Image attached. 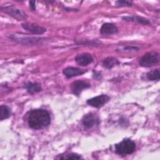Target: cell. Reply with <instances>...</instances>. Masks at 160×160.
I'll list each match as a JSON object with an SVG mask.
<instances>
[{"mask_svg":"<svg viewBox=\"0 0 160 160\" xmlns=\"http://www.w3.org/2000/svg\"><path fill=\"white\" fill-rule=\"evenodd\" d=\"M159 54L157 52H148L139 60V64L142 67H151L159 62Z\"/></svg>","mask_w":160,"mask_h":160,"instance_id":"obj_3","label":"cell"},{"mask_svg":"<svg viewBox=\"0 0 160 160\" xmlns=\"http://www.w3.org/2000/svg\"><path fill=\"white\" fill-rule=\"evenodd\" d=\"M159 76H160V73H159V69H153L148 72L146 74L147 79L150 81H155V80L158 81L159 79Z\"/></svg>","mask_w":160,"mask_h":160,"instance_id":"obj_16","label":"cell"},{"mask_svg":"<svg viewBox=\"0 0 160 160\" xmlns=\"http://www.w3.org/2000/svg\"><path fill=\"white\" fill-rule=\"evenodd\" d=\"M85 72V71L76 67H68L62 70V73L64 75L68 78L81 75Z\"/></svg>","mask_w":160,"mask_h":160,"instance_id":"obj_10","label":"cell"},{"mask_svg":"<svg viewBox=\"0 0 160 160\" xmlns=\"http://www.w3.org/2000/svg\"><path fill=\"white\" fill-rule=\"evenodd\" d=\"M116 3L118 6H131L132 4V2L128 1H118Z\"/></svg>","mask_w":160,"mask_h":160,"instance_id":"obj_18","label":"cell"},{"mask_svg":"<svg viewBox=\"0 0 160 160\" xmlns=\"http://www.w3.org/2000/svg\"><path fill=\"white\" fill-rule=\"evenodd\" d=\"M115 152L119 155L132 154L136 149L135 142L128 138L124 139L120 142L115 144Z\"/></svg>","mask_w":160,"mask_h":160,"instance_id":"obj_2","label":"cell"},{"mask_svg":"<svg viewBox=\"0 0 160 160\" xmlns=\"http://www.w3.org/2000/svg\"><path fill=\"white\" fill-rule=\"evenodd\" d=\"M61 159H81V156L80 155H78L75 153H70L66 154L64 157H61L60 158Z\"/></svg>","mask_w":160,"mask_h":160,"instance_id":"obj_17","label":"cell"},{"mask_svg":"<svg viewBox=\"0 0 160 160\" xmlns=\"http://www.w3.org/2000/svg\"><path fill=\"white\" fill-rule=\"evenodd\" d=\"M22 27L27 31L36 34H43L46 31V29L45 28L33 23H22Z\"/></svg>","mask_w":160,"mask_h":160,"instance_id":"obj_8","label":"cell"},{"mask_svg":"<svg viewBox=\"0 0 160 160\" xmlns=\"http://www.w3.org/2000/svg\"><path fill=\"white\" fill-rule=\"evenodd\" d=\"M123 19L128 21L137 22L142 24H149L150 22L148 19L139 16H126L122 18Z\"/></svg>","mask_w":160,"mask_h":160,"instance_id":"obj_14","label":"cell"},{"mask_svg":"<svg viewBox=\"0 0 160 160\" xmlns=\"http://www.w3.org/2000/svg\"><path fill=\"white\" fill-rule=\"evenodd\" d=\"M28 126L33 129H41L47 127L51 123L49 112L43 109H35L29 111L27 114Z\"/></svg>","mask_w":160,"mask_h":160,"instance_id":"obj_1","label":"cell"},{"mask_svg":"<svg viewBox=\"0 0 160 160\" xmlns=\"http://www.w3.org/2000/svg\"><path fill=\"white\" fill-rule=\"evenodd\" d=\"M24 88H26L28 91V92L31 94H33L36 92H39L41 91V86L38 82H26L24 86Z\"/></svg>","mask_w":160,"mask_h":160,"instance_id":"obj_12","label":"cell"},{"mask_svg":"<svg viewBox=\"0 0 160 160\" xmlns=\"http://www.w3.org/2000/svg\"><path fill=\"white\" fill-rule=\"evenodd\" d=\"M11 114V109L6 105H1L0 107V120L8 119Z\"/></svg>","mask_w":160,"mask_h":160,"instance_id":"obj_15","label":"cell"},{"mask_svg":"<svg viewBox=\"0 0 160 160\" xmlns=\"http://www.w3.org/2000/svg\"><path fill=\"white\" fill-rule=\"evenodd\" d=\"M118 32V29L117 26L109 22L104 23L102 25L100 29V32L102 34H112L117 33Z\"/></svg>","mask_w":160,"mask_h":160,"instance_id":"obj_11","label":"cell"},{"mask_svg":"<svg viewBox=\"0 0 160 160\" xmlns=\"http://www.w3.org/2000/svg\"><path fill=\"white\" fill-rule=\"evenodd\" d=\"M36 1H29V5H30V7L32 9V10L33 11H35L36 10Z\"/></svg>","mask_w":160,"mask_h":160,"instance_id":"obj_19","label":"cell"},{"mask_svg":"<svg viewBox=\"0 0 160 160\" xmlns=\"http://www.w3.org/2000/svg\"><path fill=\"white\" fill-rule=\"evenodd\" d=\"M90 86H91V84L85 81L76 80L71 84V89L72 93L74 95L79 96L81 94V92L84 89L89 88Z\"/></svg>","mask_w":160,"mask_h":160,"instance_id":"obj_5","label":"cell"},{"mask_svg":"<svg viewBox=\"0 0 160 160\" xmlns=\"http://www.w3.org/2000/svg\"><path fill=\"white\" fill-rule=\"evenodd\" d=\"M1 9H3L4 12L8 13L10 16L18 19H26L28 18L27 14L24 12L16 7L6 6L4 8L2 7Z\"/></svg>","mask_w":160,"mask_h":160,"instance_id":"obj_7","label":"cell"},{"mask_svg":"<svg viewBox=\"0 0 160 160\" xmlns=\"http://www.w3.org/2000/svg\"><path fill=\"white\" fill-rule=\"evenodd\" d=\"M75 61L79 65L84 66L91 63L93 61V58L89 53H81L76 56Z\"/></svg>","mask_w":160,"mask_h":160,"instance_id":"obj_9","label":"cell"},{"mask_svg":"<svg viewBox=\"0 0 160 160\" xmlns=\"http://www.w3.org/2000/svg\"><path fill=\"white\" fill-rule=\"evenodd\" d=\"M119 64V61L115 58L108 57L104 59L102 61V65L107 69H111L114 66Z\"/></svg>","mask_w":160,"mask_h":160,"instance_id":"obj_13","label":"cell"},{"mask_svg":"<svg viewBox=\"0 0 160 160\" xmlns=\"http://www.w3.org/2000/svg\"><path fill=\"white\" fill-rule=\"evenodd\" d=\"M82 124L87 128H92L96 125H99L100 119L98 116L90 112L84 116L82 119Z\"/></svg>","mask_w":160,"mask_h":160,"instance_id":"obj_6","label":"cell"},{"mask_svg":"<svg viewBox=\"0 0 160 160\" xmlns=\"http://www.w3.org/2000/svg\"><path fill=\"white\" fill-rule=\"evenodd\" d=\"M109 99L110 98L108 95L101 94L88 99L86 102L88 104L92 107L99 108L106 104L109 101Z\"/></svg>","mask_w":160,"mask_h":160,"instance_id":"obj_4","label":"cell"}]
</instances>
